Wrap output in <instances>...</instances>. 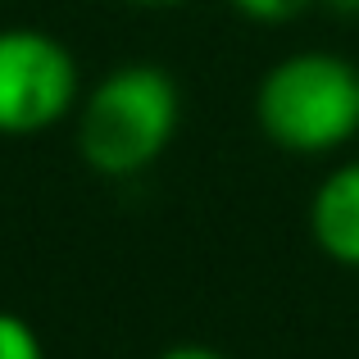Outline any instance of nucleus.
<instances>
[{"label":"nucleus","instance_id":"nucleus-1","mask_svg":"<svg viewBox=\"0 0 359 359\" xmlns=\"http://www.w3.org/2000/svg\"><path fill=\"white\" fill-rule=\"evenodd\" d=\"M182 91L164 64L132 60L109 69L78 100V155L100 177H137L173 146Z\"/></svg>","mask_w":359,"mask_h":359},{"label":"nucleus","instance_id":"nucleus-2","mask_svg":"<svg viewBox=\"0 0 359 359\" xmlns=\"http://www.w3.org/2000/svg\"><path fill=\"white\" fill-rule=\"evenodd\" d=\"M255 123L282 155H337L359 137V64L337 50H296L255 87Z\"/></svg>","mask_w":359,"mask_h":359},{"label":"nucleus","instance_id":"nucleus-3","mask_svg":"<svg viewBox=\"0 0 359 359\" xmlns=\"http://www.w3.org/2000/svg\"><path fill=\"white\" fill-rule=\"evenodd\" d=\"M73 50L41 27H0V137H36L78 114Z\"/></svg>","mask_w":359,"mask_h":359},{"label":"nucleus","instance_id":"nucleus-4","mask_svg":"<svg viewBox=\"0 0 359 359\" xmlns=\"http://www.w3.org/2000/svg\"><path fill=\"white\" fill-rule=\"evenodd\" d=\"M309 237L332 264L359 269V159H346L309 201Z\"/></svg>","mask_w":359,"mask_h":359},{"label":"nucleus","instance_id":"nucleus-5","mask_svg":"<svg viewBox=\"0 0 359 359\" xmlns=\"http://www.w3.org/2000/svg\"><path fill=\"white\" fill-rule=\"evenodd\" d=\"M0 359H46L32 323H23L18 314H5V309H0Z\"/></svg>","mask_w":359,"mask_h":359},{"label":"nucleus","instance_id":"nucleus-6","mask_svg":"<svg viewBox=\"0 0 359 359\" xmlns=\"http://www.w3.org/2000/svg\"><path fill=\"white\" fill-rule=\"evenodd\" d=\"M232 9H237L241 18H250V23H291V18H300L314 0H228Z\"/></svg>","mask_w":359,"mask_h":359},{"label":"nucleus","instance_id":"nucleus-7","mask_svg":"<svg viewBox=\"0 0 359 359\" xmlns=\"http://www.w3.org/2000/svg\"><path fill=\"white\" fill-rule=\"evenodd\" d=\"M159 359H228V355L210 351V346H173V351H164Z\"/></svg>","mask_w":359,"mask_h":359},{"label":"nucleus","instance_id":"nucleus-8","mask_svg":"<svg viewBox=\"0 0 359 359\" xmlns=\"http://www.w3.org/2000/svg\"><path fill=\"white\" fill-rule=\"evenodd\" d=\"M123 5H132V9H182L191 0H123Z\"/></svg>","mask_w":359,"mask_h":359},{"label":"nucleus","instance_id":"nucleus-9","mask_svg":"<svg viewBox=\"0 0 359 359\" xmlns=\"http://www.w3.org/2000/svg\"><path fill=\"white\" fill-rule=\"evenodd\" d=\"M327 5H337V9H359V0H327Z\"/></svg>","mask_w":359,"mask_h":359}]
</instances>
